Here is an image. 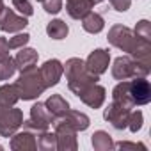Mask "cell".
Wrapping results in <instances>:
<instances>
[{
    "label": "cell",
    "instance_id": "d6986e66",
    "mask_svg": "<svg viewBox=\"0 0 151 151\" xmlns=\"http://www.w3.org/2000/svg\"><path fill=\"white\" fill-rule=\"evenodd\" d=\"M64 119L77 130V132H84V130H87L89 128V117L84 114V112H80V110H68L66 114H64Z\"/></svg>",
    "mask_w": 151,
    "mask_h": 151
},
{
    "label": "cell",
    "instance_id": "9c48e42d",
    "mask_svg": "<svg viewBox=\"0 0 151 151\" xmlns=\"http://www.w3.org/2000/svg\"><path fill=\"white\" fill-rule=\"evenodd\" d=\"M130 112H132V110H130L128 107H123L121 103L112 101V103L105 109L103 117H105V121H109L116 130H123V128H126V126H128Z\"/></svg>",
    "mask_w": 151,
    "mask_h": 151
},
{
    "label": "cell",
    "instance_id": "8992f818",
    "mask_svg": "<svg viewBox=\"0 0 151 151\" xmlns=\"http://www.w3.org/2000/svg\"><path fill=\"white\" fill-rule=\"evenodd\" d=\"M23 123V112L20 109L13 107H6L0 105V135L2 137H11L14 132H18V128Z\"/></svg>",
    "mask_w": 151,
    "mask_h": 151
},
{
    "label": "cell",
    "instance_id": "ba28073f",
    "mask_svg": "<svg viewBox=\"0 0 151 151\" xmlns=\"http://www.w3.org/2000/svg\"><path fill=\"white\" fill-rule=\"evenodd\" d=\"M128 91L133 107L137 105H147L151 101V86L146 80V77H135L128 82Z\"/></svg>",
    "mask_w": 151,
    "mask_h": 151
},
{
    "label": "cell",
    "instance_id": "7c38bea8",
    "mask_svg": "<svg viewBox=\"0 0 151 151\" xmlns=\"http://www.w3.org/2000/svg\"><path fill=\"white\" fill-rule=\"evenodd\" d=\"M39 73H41V77L45 80V86L46 87H53L59 84L60 77H62V73H64V66L60 60L57 59H48L41 68H39Z\"/></svg>",
    "mask_w": 151,
    "mask_h": 151
},
{
    "label": "cell",
    "instance_id": "d590c367",
    "mask_svg": "<svg viewBox=\"0 0 151 151\" xmlns=\"http://www.w3.org/2000/svg\"><path fill=\"white\" fill-rule=\"evenodd\" d=\"M37 2H43V0H37Z\"/></svg>",
    "mask_w": 151,
    "mask_h": 151
},
{
    "label": "cell",
    "instance_id": "e575fe53",
    "mask_svg": "<svg viewBox=\"0 0 151 151\" xmlns=\"http://www.w3.org/2000/svg\"><path fill=\"white\" fill-rule=\"evenodd\" d=\"M100 2H103V0H94V4H100Z\"/></svg>",
    "mask_w": 151,
    "mask_h": 151
},
{
    "label": "cell",
    "instance_id": "d4e9b609",
    "mask_svg": "<svg viewBox=\"0 0 151 151\" xmlns=\"http://www.w3.org/2000/svg\"><path fill=\"white\" fill-rule=\"evenodd\" d=\"M16 73V62L13 57L0 59V80H9Z\"/></svg>",
    "mask_w": 151,
    "mask_h": 151
},
{
    "label": "cell",
    "instance_id": "ac0fdd59",
    "mask_svg": "<svg viewBox=\"0 0 151 151\" xmlns=\"http://www.w3.org/2000/svg\"><path fill=\"white\" fill-rule=\"evenodd\" d=\"M82 27H84V30L89 32V34H98V32H101L103 27H105L103 16L98 14V13L89 11V13L82 18Z\"/></svg>",
    "mask_w": 151,
    "mask_h": 151
},
{
    "label": "cell",
    "instance_id": "30bf717a",
    "mask_svg": "<svg viewBox=\"0 0 151 151\" xmlns=\"http://www.w3.org/2000/svg\"><path fill=\"white\" fill-rule=\"evenodd\" d=\"M27 25H29L27 16H18L13 9L4 7L2 14H0V30H2V32H9V34L20 32Z\"/></svg>",
    "mask_w": 151,
    "mask_h": 151
},
{
    "label": "cell",
    "instance_id": "7402d4cb",
    "mask_svg": "<svg viewBox=\"0 0 151 151\" xmlns=\"http://www.w3.org/2000/svg\"><path fill=\"white\" fill-rule=\"evenodd\" d=\"M18 100H20V96H18V89L14 84H6L0 87V105L13 107V105H16Z\"/></svg>",
    "mask_w": 151,
    "mask_h": 151
},
{
    "label": "cell",
    "instance_id": "7a4b0ae2",
    "mask_svg": "<svg viewBox=\"0 0 151 151\" xmlns=\"http://www.w3.org/2000/svg\"><path fill=\"white\" fill-rule=\"evenodd\" d=\"M64 71H66V80H68V87L69 91H73L75 94H80L87 86L96 84L100 80L98 75H93L87 68L86 62L78 57H71L66 60L64 64Z\"/></svg>",
    "mask_w": 151,
    "mask_h": 151
},
{
    "label": "cell",
    "instance_id": "836d02e7",
    "mask_svg": "<svg viewBox=\"0 0 151 151\" xmlns=\"http://www.w3.org/2000/svg\"><path fill=\"white\" fill-rule=\"evenodd\" d=\"M4 7H6V6H4V2H2V0H0V14H2V11H4Z\"/></svg>",
    "mask_w": 151,
    "mask_h": 151
},
{
    "label": "cell",
    "instance_id": "4fadbf2b",
    "mask_svg": "<svg viewBox=\"0 0 151 151\" xmlns=\"http://www.w3.org/2000/svg\"><path fill=\"white\" fill-rule=\"evenodd\" d=\"M11 137H13L11 149H14V151H36L37 149V140H36L37 135H34L32 130L23 128V132H18V133L14 132Z\"/></svg>",
    "mask_w": 151,
    "mask_h": 151
},
{
    "label": "cell",
    "instance_id": "52a82bcc",
    "mask_svg": "<svg viewBox=\"0 0 151 151\" xmlns=\"http://www.w3.org/2000/svg\"><path fill=\"white\" fill-rule=\"evenodd\" d=\"M55 119L52 117V114L48 112V109L45 107V103H34L30 109V119L23 121V128L25 130H32L34 133L45 132L48 130V126L53 123Z\"/></svg>",
    "mask_w": 151,
    "mask_h": 151
},
{
    "label": "cell",
    "instance_id": "6da1fadb",
    "mask_svg": "<svg viewBox=\"0 0 151 151\" xmlns=\"http://www.w3.org/2000/svg\"><path fill=\"white\" fill-rule=\"evenodd\" d=\"M107 39L112 46L126 52L133 59L140 60L144 66L151 68V43L139 39L132 29H128L124 25H112Z\"/></svg>",
    "mask_w": 151,
    "mask_h": 151
},
{
    "label": "cell",
    "instance_id": "f1b7e54d",
    "mask_svg": "<svg viewBox=\"0 0 151 151\" xmlns=\"http://www.w3.org/2000/svg\"><path fill=\"white\" fill-rule=\"evenodd\" d=\"M29 41H30V36H29L27 32H23V34H16V36H13L7 43H9V48L18 50V48H23Z\"/></svg>",
    "mask_w": 151,
    "mask_h": 151
},
{
    "label": "cell",
    "instance_id": "4dcf8cb0",
    "mask_svg": "<svg viewBox=\"0 0 151 151\" xmlns=\"http://www.w3.org/2000/svg\"><path fill=\"white\" fill-rule=\"evenodd\" d=\"M114 147H117V149H146V146L144 144H135V142H126V140H121V142H114Z\"/></svg>",
    "mask_w": 151,
    "mask_h": 151
},
{
    "label": "cell",
    "instance_id": "cb8c5ba5",
    "mask_svg": "<svg viewBox=\"0 0 151 151\" xmlns=\"http://www.w3.org/2000/svg\"><path fill=\"white\" fill-rule=\"evenodd\" d=\"M37 147L39 149H43V151H53V149H57V137H55V132L53 133H50L48 130H45V132H39L37 133Z\"/></svg>",
    "mask_w": 151,
    "mask_h": 151
},
{
    "label": "cell",
    "instance_id": "603a6c76",
    "mask_svg": "<svg viewBox=\"0 0 151 151\" xmlns=\"http://www.w3.org/2000/svg\"><path fill=\"white\" fill-rule=\"evenodd\" d=\"M68 32H69V27L62 20H52L46 25V34L52 39H64L68 36Z\"/></svg>",
    "mask_w": 151,
    "mask_h": 151
},
{
    "label": "cell",
    "instance_id": "8fae6325",
    "mask_svg": "<svg viewBox=\"0 0 151 151\" xmlns=\"http://www.w3.org/2000/svg\"><path fill=\"white\" fill-rule=\"evenodd\" d=\"M109 62H110V52L103 50V48H96L86 59V68L93 75H98V77H100V75H103L109 69Z\"/></svg>",
    "mask_w": 151,
    "mask_h": 151
},
{
    "label": "cell",
    "instance_id": "ffe728a7",
    "mask_svg": "<svg viewBox=\"0 0 151 151\" xmlns=\"http://www.w3.org/2000/svg\"><path fill=\"white\" fill-rule=\"evenodd\" d=\"M112 101H117L123 107L133 109V103H132V98H130V91H128V80H121L114 87V91H112Z\"/></svg>",
    "mask_w": 151,
    "mask_h": 151
},
{
    "label": "cell",
    "instance_id": "e0dca14e",
    "mask_svg": "<svg viewBox=\"0 0 151 151\" xmlns=\"http://www.w3.org/2000/svg\"><path fill=\"white\" fill-rule=\"evenodd\" d=\"M20 52L16 53V57H14V62H16V69H20V71H23V69H27V68H32V66H36V62H37V52L34 50V48H18Z\"/></svg>",
    "mask_w": 151,
    "mask_h": 151
},
{
    "label": "cell",
    "instance_id": "4316f807",
    "mask_svg": "<svg viewBox=\"0 0 151 151\" xmlns=\"http://www.w3.org/2000/svg\"><path fill=\"white\" fill-rule=\"evenodd\" d=\"M142 121H144L142 112H140V110H133V112H130V117H128V126H126V128H130V130L135 133V132H139V130L142 128Z\"/></svg>",
    "mask_w": 151,
    "mask_h": 151
},
{
    "label": "cell",
    "instance_id": "44dd1931",
    "mask_svg": "<svg viewBox=\"0 0 151 151\" xmlns=\"http://www.w3.org/2000/svg\"><path fill=\"white\" fill-rule=\"evenodd\" d=\"M91 142H93V147H94L96 151H109V149L114 147V140H112V137H110L107 132H103V130L94 132Z\"/></svg>",
    "mask_w": 151,
    "mask_h": 151
},
{
    "label": "cell",
    "instance_id": "484cf974",
    "mask_svg": "<svg viewBox=\"0 0 151 151\" xmlns=\"http://www.w3.org/2000/svg\"><path fill=\"white\" fill-rule=\"evenodd\" d=\"M133 34H135L139 39L151 43V23H149L147 20H140V22L135 25V29H133Z\"/></svg>",
    "mask_w": 151,
    "mask_h": 151
},
{
    "label": "cell",
    "instance_id": "9a60e30c",
    "mask_svg": "<svg viewBox=\"0 0 151 151\" xmlns=\"http://www.w3.org/2000/svg\"><path fill=\"white\" fill-rule=\"evenodd\" d=\"M94 7V0H66V11L73 20H82Z\"/></svg>",
    "mask_w": 151,
    "mask_h": 151
},
{
    "label": "cell",
    "instance_id": "83f0119b",
    "mask_svg": "<svg viewBox=\"0 0 151 151\" xmlns=\"http://www.w3.org/2000/svg\"><path fill=\"white\" fill-rule=\"evenodd\" d=\"M13 7L22 14V16H32L34 9L29 0H13Z\"/></svg>",
    "mask_w": 151,
    "mask_h": 151
},
{
    "label": "cell",
    "instance_id": "1f68e13d",
    "mask_svg": "<svg viewBox=\"0 0 151 151\" xmlns=\"http://www.w3.org/2000/svg\"><path fill=\"white\" fill-rule=\"evenodd\" d=\"M130 4H132V0H110V6L119 11V13H124L130 9Z\"/></svg>",
    "mask_w": 151,
    "mask_h": 151
},
{
    "label": "cell",
    "instance_id": "277c9868",
    "mask_svg": "<svg viewBox=\"0 0 151 151\" xmlns=\"http://www.w3.org/2000/svg\"><path fill=\"white\" fill-rule=\"evenodd\" d=\"M151 71L149 66H144L140 60L133 59L132 55H121L114 60L112 77L116 80H130L135 77H147Z\"/></svg>",
    "mask_w": 151,
    "mask_h": 151
},
{
    "label": "cell",
    "instance_id": "5bb4252c",
    "mask_svg": "<svg viewBox=\"0 0 151 151\" xmlns=\"http://www.w3.org/2000/svg\"><path fill=\"white\" fill-rule=\"evenodd\" d=\"M87 107L91 109H100L105 101V87H101L98 82L96 84H91L87 86L80 94H77Z\"/></svg>",
    "mask_w": 151,
    "mask_h": 151
},
{
    "label": "cell",
    "instance_id": "3957f363",
    "mask_svg": "<svg viewBox=\"0 0 151 151\" xmlns=\"http://www.w3.org/2000/svg\"><path fill=\"white\" fill-rule=\"evenodd\" d=\"M20 78L16 80V89H18V96L20 100H36L37 96H41L45 91H46V86H45V80L41 77V73L36 66L32 68H27L23 71H20Z\"/></svg>",
    "mask_w": 151,
    "mask_h": 151
},
{
    "label": "cell",
    "instance_id": "d6a6232c",
    "mask_svg": "<svg viewBox=\"0 0 151 151\" xmlns=\"http://www.w3.org/2000/svg\"><path fill=\"white\" fill-rule=\"evenodd\" d=\"M9 43H7V39L6 37H0V59H6V57H9Z\"/></svg>",
    "mask_w": 151,
    "mask_h": 151
},
{
    "label": "cell",
    "instance_id": "2e32d148",
    "mask_svg": "<svg viewBox=\"0 0 151 151\" xmlns=\"http://www.w3.org/2000/svg\"><path fill=\"white\" fill-rule=\"evenodd\" d=\"M45 107L48 109V112L52 114L53 119H60V117H64V114L69 110V103H68L60 94H52V96L46 100Z\"/></svg>",
    "mask_w": 151,
    "mask_h": 151
},
{
    "label": "cell",
    "instance_id": "8d00e7d4",
    "mask_svg": "<svg viewBox=\"0 0 151 151\" xmlns=\"http://www.w3.org/2000/svg\"><path fill=\"white\" fill-rule=\"evenodd\" d=\"M0 149H2V146H0Z\"/></svg>",
    "mask_w": 151,
    "mask_h": 151
},
{
    "label": "cell",
    "instance_id": "f546056e",
    "mask_svg": "<svg viewBox=\"0 0 151 151\" xmlns=\"http://www.w3.org/2000/svg\"><path fill=\"white\" fill-rule=\"evenodd\" d=\"M43 9L48 14H57L62 9V0H43Z\"/></svg>",
    "mask_w": 151,
    "mask_h": 151
},
{
    "label": "cell",
    "instance_id": "5b68a950",
    "mask_svg": "<svg viewBox=\"0 0 151 151\" xmlns=\"http://www.w3.org/2000/svg\"><path fill=\"white\" fill-rule=\"evenodd\" d=\"M55 137H57V149L60 151H75L78 147L77 142V130H75L64 117L55 119Z\"/></svg>",
    "mask_w": 151,
    "mask_h": 151
}]
</instances>
